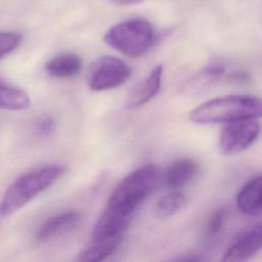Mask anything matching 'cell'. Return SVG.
I'll use <instances>...</instances> for the list:
<instances>
[{"label": "cell", "instance_id": "20", "mask_svg": "<svg viewBox=\"0 0 262 262\" xmlns=\"http://www.w3.org/2000/svg\"><path fill=\"white\" fill-rule=\"evenodd\" d=\"M230 80L234 82H247L249 80V76L246 73L234 72V73H231Z\"/></svg>", "mask_w": 262, "mask_h": 262}, {"label": "cell", "instance_id": "16", "mask_svg": "<svg viewBox=\"0 0 262 262\" xmlns=\"http://www.w3.org/2000/svg\"><path fill=\"white\" fill-rule=\"evenodd\" d=\"M186 203L183 192L174 190L162 196L156 204L155 214L160 219H167L180 211Z\"/></svg>", "mask_w": 262, "mask_h": 262}, {"label": "cell", "instance_id": "1", "mask_svg": "<svg viewBox=\"0 0 262 262\" xmlns=\"http://www.w3.org/2000/svg\"><path fill=\"white\" fill-rule=\"evenodd\" d=\"M159 181L160 171L155 165L142 166L121 180L93 227L92 239L123 234L137 207L156 189Z\"/></svg>", "mask_w": 262, "mask_h": 262}, {"label": "cell", "instance_id": "3", "mask_svg": "<svg viewBox=\"0 0 262 262\" xmlns=\"http://www.w3.org/2000/svg\"><path fill=\"white\" fill-rule=\"evenodd\" d=\"M66 172L60 165H50L28 172L17 178L5 191L0 204L2 215L8 216L55 183Z\"/></svg>", "mask_w": 262, "mask_h": 262}, {"label": "cell", "instance_id": "17", "mask_svg": "<svg viewBox=\"0 0 262 262\" xmlns=\"http://www.w3.org/2000/svg\"><path fill=\"white\" fill-rule=\"evenodd\" d=\"M21 36L14 32H0V58L13 51L20 43Z\"/></svg>", "mask_w": 262, "mask_h": 262}, {"label": "cell", "instance_id": "6", "mask_svg": "<svg viewBox=\"0 0 262 262\" xmlns=\"http://www.w3.org/2000/svg\"><path fill=\"white\" fill-rule=\"evenodd\" d=\"M260 131L261 127L255 119L227 123L219 137V149L226 156L239 154L256 141Z\"/></svg>", "mask_w": 262, "mask_h": 262}, {"label": "cell", "instance_id": "12", "mask_svg": "<svg viewBox=\"0 0 262 262\" xmlns=\"http://www.w3.org/2000/svg\"><path fill=\"white\" fill-rule=\"evenodd\" d=\"M199 172L198 163L191 158H183L175 161L168 168L165 181L167 186L173 189L180 188L192 180Z\"/></svg>", "mask_w": 262, "mask_h": 262}, {"label": "cell", "instance_id": "10", "mask_svg": "<svg viewBox=\"0 0 262 262\" xmlns=\"http://www.w3.org/2000/svg\"><path fill=\"white\" fill-rule=\"evenodd\" d=\"M236 206L246 215L262 212V173L249 180L236 194Z\"/></svg>", "mask_w": 262, "mask_h": 262}, {"label": "cell", "instance_id": "8", "mask_svg": "<svg viewBox=\"0 0 262 262\" xmlns=\"http://www.w3.org/2000/svg\"><path fill=\"white\" fill-rule=\"evenodd\" d=\"M83 216L77 211H66L46 219L36 232V238L47 242L74 230L82 222Z\"/></svg>", "mask_w": 262, "mask_h": 262}, {"label": "cell", "instance_id": "23", "mask_svg": "<svg viewBox=\"0 0 262 262\" xmlns=\"http://www.w3.org/2000/svg\"><path fill=\"white\" fill-rule=\"evenodd\" d=\"M0 213H1V211H0Z\"/></svg>", "mask_w": 262, "mask_h": 262}, {"label": "cell", "instance_id": "2", "mask_svg": "<svg viewBox=\"0 0 262 262\" xmlns=\"http://www.w3.org/2000/svg\"><path fill=\"white\" fill-rule=\"evenodd\" d=\"M262 117V97L248 94L223 95L201 103L189 114L195 124L230 123Z\"/></svg>", "mask_w": 262, "mask_h": 262}, {"label": "cell", "instance_id": "11", "mask_svg": "<svg viewBox=\"0 0 262 262\" xmlns=\"http://www.w3.org/2000/svg\"><path fill=\"white\" fill-rule=\"evenodd\" d=\"M83 61L81 57L72 52H63L52 57L46 64V72L58 79L73 78L82 71Z\"/></svg>", "mask_w": 262, "mask_h": 262}, {"label": "cell", "instance_id": "13", "mask_svg": "<svg viewBox=\"0 0 262 262\" xmlns=\"http://www.w3.org/2000/svg\"><path fill=\"white\" fill-rule=\"evenodd\" d=\"M225 72L224 66L220 63L210 64L196 74H194L187 82L184 84L183 89L187 93H199L206 90L208 87L212 86L214 83L219 81Z\"/></svg>", "mask_w": 262, "mask_h": 262}, {"label": "cell", "instance_id": "5", "mask_svg": "<svg viewBox=\"0 0 262 262\" xmlns=\"http://www.w3.org/2000/svg\"><path fill=\"white\" fill-rule=\"evenodd\" d=\"M131 75V68L122 59L103 55L96 58L87 73V84L93 91L114 89L125 83Z\"/></svg>", "mask_w": 262, "mask_h": 262}, {"label": "cell", "instance_id": "22", "mask_svg": "<svg viewBox=\"0 0 262 262\" xmlns=\"http://www.w3.org/2000/svg\"><path fill=\"white\" fill-rule=\"evenodd\" d=\"M112 1L119 5H132V4L140 3L143 0H112Z\"/></svg>", "mask_w": 262, "mask_h": 262}, {"label": "cell", "instance_id": "9", "mask_svg": "<svg viewBox=\"0 0 262 262\" xmlns=\"http://www.w3.org/2000/svg\"><path fill=\"white\" fill-rule=\"evenodd\" d=\"M162 76L163 67L158 64L152 69L149 75L134 88L127 101V107L136 108L151 100L160 91Z\"/></svg>", "mask_w": 262, "mask_h": 262}, {"label": "cell", "instance_id": "21", "mask_svg": "<svg viewBox=\"0 0 262 262\" xmlns=\"http://www.w3.org/2000/svg\"><path fill=\"white\" fill-rule=\"evenodd\" d=\"M177 261H200L202 260V258H200L199 256L196 255H193V254H184L183 256L181 257H178L176 258Z\"/></svg>", "mask_w": 262, "mask_h": 262}, {"label": "cell", "instance_id": "15", "mask_svg": "<svg viewBox=\"0 0 262 262\" xmlns=\"http://www.w3.org/2000/svg\"><path fill=\"white\" fill-rule=\"evenodd\" d=\"M30 97L24 90L0 79V108L23 111L30 107Z\"/></svg>", "mask_w": 262, "mask_h": 262}, {"label": "cell", "instance_id": "7", "mask_svg": "<svg viewBox=\"0 0 262 262\" xmlns=\"http://www.w3.org/2000/svg\"><path fill=\"white\" fill-rule=\"evenodd\" d=\"M262 249V221L237 238L225 252L222 260L241 262L254 257Z\"/></svg>", "mask_w": 262, "mask_h": 262}, {"label": "cell", "instance_id": "14", "mask_svg": "<svg viewBox=\"0 0 262 262\" xmlns=\"http://www.w3.org/2000/svg\"><path fill=\"white\" fill-rule=\"evenodd\" d=\"M123 241V234L93 241L91 245L85 248L79 255L78 260L82 262H98L111 256Z\"/></svg>", "mask_w": 262, "mask_h": 262}, {"label": "cell", "instance_id": "19", "mask_svg": "<svg viewBox=\"0 0 262 262\" xmlns=\"http://www.w3.org/2000/svg\"><path fill=\"white\" fill-rule=\"evenodd\" d=\"M55 127V122L51 117H43L36 123V129L38 133L42 135H48L52 133Z\"/></svg>", "mask_w": 262, "mask_h": 262}, {"label": "cell", "instance_id": "18", "mask_svg": "<svg viewBox=\"0 0 262 262\" xmlns=\"http://www.w3.org/2000/svg\"><path fill=\"white\" fill-rule=\"evenodd\" d=\"M225 215H226V212L223 208H218L210 215L207 222V228H206L208 235L214 236L221 231L224 225Z\"/></svg>", "mask_w": 262, "mask_h": 262}, {"label": "cell", "instance_id": "4", "mask_svg": "<svg viewBox=\"0 0 262 262\" xmlns=\"http://www.w3.org/2000/svg\"><path fill=\"white\" fill-rule=\"evenodd\" d=\"M104 42L130 57L144 54L156 42L152 25L143 18H131L113 26L103 37Z\"/></svg>", "mask_w": 262, "mask_h": 262}]
</instances>
